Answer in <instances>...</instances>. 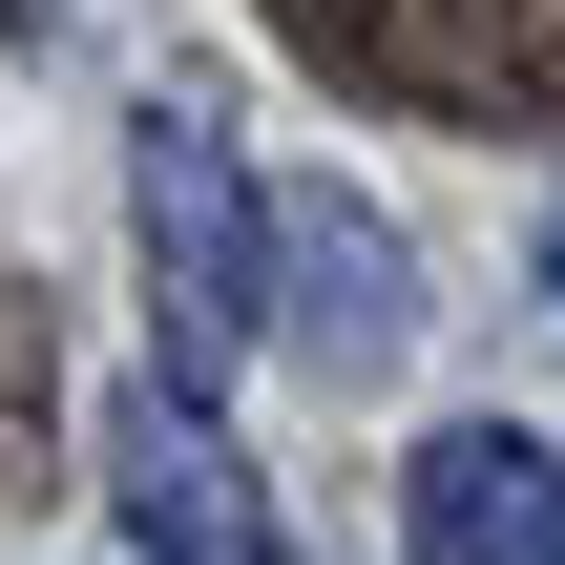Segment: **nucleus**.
I'll return each mask as SVG.
<instances>
[{
  "mask_svg": "<svg viewBox=\"0 0 565 565\" xmlns=\"http://www.w3.org/2000/svg\"><path fill=\"white\" fill-rule=\"evenodd\" d=\"M126 231H147V294H168V377H231L273 335V189L231 168L210 105H147L126 126Z\"/></svg>",
  "mask_w": 565,
  "mask_h": 565,
  "instance_id": "1",
  "label": "nucleus"
},
{
  "mask_svg": "<svg viewBox=\"0 0 565 565\" xmlns=\"http://www.w3.org/2000/svg\"><path fill=\"white\" fill-rule=\"evenodd\" d=\"M105 524L147 565H294L273 503H252V461H231V419H210V377H168V356L105 377Z\"/></svg>",
  "mask_w": 565,
  "mask_h": 565,
  "instance_id": "2",
  "label": "nucleus"
},
{
  "mask_svg": "<svg viewBox=\"0 0 565 565\" xmlns=\"http://www.w3.org/2000/svg\"><path fill=\"white\" fill-rule=\"evenodd\" d=\"M273 335L315 377H398L419 356V252L377 189H273Z\"/></svg>",
  "mask_w": 565,
  "mask_h": 565,
  "instance_id": "3",
  "label": "nucleus"
},
{
  "mask_svg": "<svg viewBox=\"0 0 565 565\" xmlns=\"http://www.w3.org/2000/svg\"><path fill=\"white\" fill-rule=\"evenodd\" d=\"M398 545L419 565H565V440H524V419H419Z\"/></svg>",
  "mask_w": 565,
  "mask_h": 565,
  "instance_id": "4",
  "label": "nucleus"
},
{
  "mask_svg": "<svg viewBox=\"0 0 565 565\" xmlns=\"http://www.w3.org/2000/svg\"><path fill=\"white\" fill-rule=\"evenodd\" d=\"M545 294H565V210H545Z\"/></svg>",
  "mask_w": 565,
  "mask_h": 565,
  "instance_id": "5",
  "label": "nucleus"
}]
</instances>
